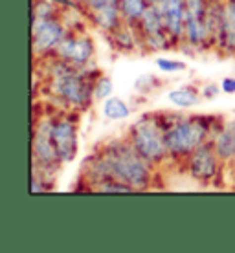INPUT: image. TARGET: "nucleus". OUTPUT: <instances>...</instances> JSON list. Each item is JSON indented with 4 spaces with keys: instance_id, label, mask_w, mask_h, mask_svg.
Masks as SVG:
<instances>
[{
    "instance_id": "obj_1",
    "label": "nucleus",
    "mask_w": 235,
    "mask_h": 253,
    "mask_svg": "<svg viewBox=\"0 0 235 253\" xmlns=\"http://www.w3.org/2000/svg\"><path fill=\"white\" fill-rule=\"evenodd\" d=\"M156 167L149 164L133 147L125 136L112 138L95 147L87 156L81 167V182L87 184V191L105 178H116L131 185L134 193L153 189Z\"/></svg>"
},
{
    "instance_id": "obj_2",
    "label": "nucleus",
    "mask_w": 235,
    "mask_h": 253,
    "mask_svg": "<svg viewBox=\"0 0 235 253\" xmlns=\"http://www.w3.org/2000/svg\"><path fill=\"white\" fill-rule=\"evenodd\" d=\"M43 63V92L50 95L61 110L79 114L90 108L94 103V81L83 70L57 57H48Z\"/></svg>"
},
{
    "instance_id": "obj_3",
    "label": "nucleus",
    "mask_w": 235,
    "mask_h": 253,
    "mask_svg": "<svg viewBox=\"0 0 235 253\" xmlns=\"http://www.w3.org/2000/svg\"><path fill=\"white\" fill-rule=\"evenodd\" d=\"M224 118L221 116H182L175 114L165 130V145L171 164H184V160L200 145L211 141L219 132Z\"/></svg>"
},
{
    "instance_id": "obj_4",
    "label": "nucleus",
    "mask_w": 235,
    "mask_h": 253,
    "mask_svg": "<svg viewBox=\"0 0 235 253\" xmlns=\"http://www.w3.org/2000/svg\"><path fill=\"white\" fill-rule=\"evenodd\" d=\"M173 118V112H147L134 121L125 134V138L133 143L138 154L143 156L149 164H153L156 169L169 162L165 130Z\"/></svg>"
},
{
    "instance_id": "obj_5",
    "label": "nucleus",
    "mask_w": 235,
    "mask_h": 253,
    "mask_svg": "<svg viewBox=\"0 0 235 253\" xmlns=\"http://www.w3.org/2000/svg\"><path fill=\"white\" fill-rule=\"evenodd\" d=\"M51 121L53 114L35 118L32 128V172L55 180L59 169L63 167L59 160L55 143L51 139Z\"/></svg>"
},
{
    "instance_id": "obj_6",
    "label": "nucleus",
    "mask_w": 235,
    "mask_h": 253,
    "mask_svg": "<svg viewBox=\"0 0 235 253\" xmlns=\"http://www.w3.org/2000/svg\"><path fill=\"white\" fill-rule=\"evenodd\" d=\"M191 48L193 53L215 48L210 20V0H186V32L178 48Z\"/></svg>"
},
{
    "instance_id": "obj_7",
    "label": "nucleus",
    "mask_w": 235,
    "mask_h": 253,
    "mask_svg": "<svg viewBox=\"0 0 235 253\" xmlns=\"http://www.w3.org/2000/svg\"><path fill=\"white\" fill-rule=\"evenodd\" d=\"M30 33H32L33 61L41 63V61H45L55 53L57 46L70 33V30L61 19V15H55V17L32 19V32Z\"/></svg>"
},
{
    "instance_id": "obj_8",
    "label": "nucleus",
    "mask_w": 235,
    "mask_h": 253,
    "mask_svg": "<svg viewBox=\"0 0 235 253\" xmlns=\"http://www.w3.org/2000/svg\"><path fill=\"white\" fill-rule=\"evenodd\" d=\"M51 139L55 143L59 160L63 165L72 164L79 151V125L77 112L59 110L51 121Z\"/></svg>"
},
{
    "instance_id": "obj_9",
    "label": "nucleus",
    "mask_w": 235,
    "mask_h": 253,
    "mask_svg": "<svg viewBox=\"0 0 235 253\" xmlns=\"http://www.w3.org/2000/svg\"><path fill=\"white\" fill-rule=\"evenodd\" d=\"M184 169L191 180L200 185H210L226 171V164L217 156L211 143H204L184 160Z\"/></svg>"
},
{
    "instance_id": "obj_10",
    "label": "nucleus",
    "mask_w": 235,
    "mask_h": 253,
    "mask_svg": "<svg viewBox=\"0 0 235 253\" xmlns=\"http://www.w3.org/2000/svg\"><path fill=\"white\" fill-rule=\"evenodd\" d=\"M136 28H138L141 37V48H143L141 51L154 53V51H165L175 48L169 33L165 30L164 19H162L160 11L154 6V2L147 7V11L143 13V17L136 24Z\"/></svg>"
},
{
    "instance_id": "obj_11",
    "label": "nucleus",
    "mask_w": 235,
    "mask_h": 253,
    "mask_svg": "<svg viewBox=\"0 0 235 253\" xmlns=\"http://www.w3.org/2000/svg\"><path fill=\"white\" fill-rule=\"evenodd\" d=\"M51 57H57L76 68H85L95 61V42L87 32H70Z\"/></svg>"
},
{
    "instance_id": "obj_12",
    "label": "nucleus",
    "mask_w": 235,
    "mask_h": 253,
    "mask_svg": "<svg viewBox=\"0 0 235 253\" xmlns=\"http://www.w3.org/2000/svg\"><path fill=\"white\" fill-rule=\"evenodd\" d=\"M83 7H85L90 26L105 35L112 33L116 28L123 24L120 0H89Z\"/></svg>"
},
{
    "instance_id": "obj_13",
    "label": "nucleus",
    "mask_w": 235,
    "mask_h": 253,
    "mask_svg": "<svg viewBox=\"0 0 235 253\" xmlns=\"http://www.w3.org/2000/svg\"><path fill=\"white\" fill-rule=\"evenodd\" d=\"M154 6L164 19L173 44L178 46L184 41L186 32V0H154Z\"/></svg>"
},
{
    "instance_id": "obj_14",
    "label": "nucleus",
    "mask_w": 235,
    "mask_h": 253,
    "mask_svg": "<svg viewBox=\"0 0 235 253\" xmlns=\"http://www.w3.org/2000/svg\"><path fill=\"white\" fill-rule=\"evenodd\" d=\"M107 39L108 42H110V46L116 51H120V53H134V51L143 50L141 48V37L138 28L133 24H127V22H123L112 33H108Z\"/></svg>"
},
{
    "instance_id": "obj_15",
    "label": "nucleus",
    "mask_w": 235,
    "mask_h": 253,
    "mask_svg": "<svg viewBox=\"0 0 235 253\" xmlns=\"http://www.w3.org/2000/svg\"><path fill=\"white\" fill-rule=\"evenodd\" d=\"M210 143L215 149L217 156L224 164H230L235 158V120H224L219 132L211 138Z\"/></svg>"
},
{
    "instance_id": "obj_16",
    "label": "nucleus",
    "mask_w": 235,
    "mask_h": 253,
    "mask_svg": "<svg viewBox=\"0 0 235 253\" xmlns=\"http://www.w3.org/2000/svg\"><path fill=\"white\" fill-rule=\"evenodd\" d=\"M167 101L178 110H189V108L197 107L202 101V94L200 88L193 86V84H184V86H177L167 92Z\"/></svg>"
},
{
    "instance_id": "obj_17",
    "label": "nucleus",
    "mask_w": 235,
    "mask_h": 253,
    "mask_svg": "<svg viewBox=\"0 0 235 253\" xmlns=\"http://www.w3.org/2000/svg\"><path fill=\"white\" fill-rule=\"evenodd\" d=\"M101 114L108 121H121L131 118L133 107L125 99L118 97V95H110L105 101H101Z\"/></svg>"
},
{
    "instance_id": "obj_18",
    "label": "nucleus",
    "mask_w": 235,
    "mask_h": 253,
    "mask_svg": "<svg viewBox=\"0 0 235 253\" xmlns=\"http://www.w3.org/2000/svg\"><path fill=\"white\" fill-rule=\"evenodd\" d=\"M153 2L154 0H120V11L123 22L136 26Z\"/></svg>"
},
{
    "instance_id": "obj_19",
    "label": "nucleus",
    "mask_w": 235,
    "mask_h": 253,
    "mask_svg": "<svg viewBox=\"0 0 235 253\" xmlns=\"http://www.w3.org/2000/svg\"><path fill=\"white\" fill-rule=\"evenodd\" d=\"M63 7L57 6L51 0H33L32 4V19H43V17H55L61 15Z\"/></svg>"
},
{
    "instance_id": "obj_20",
    "label": "nucleus",
    "mask_w": 235,
    "mask_h": 253,
    "mask_svg": "<svg viewBox=\"0 0 235 253\" xmlns=\"http://www.w3.org/2000/svg\"><path fill=\"white\" fill-rule=\"evenodd\" d=\"M92 193H134V189L131 185L123 184L116 178H105L101 182L92 185Z\"/></svg>"
},
{
    "instance_id": "obj_21",
    "label": "nucleus",
    "mask_w": 235,
    "mask_h": 253,
    "mask_svg": "<svg viewBox=\"0 0 235 253\" xmlns=\"http://www.w3.org/2000/svg\"><path fill=\"white\" fill-rule=\"evenodd\" d=\"M92 90H94V101L101 103L105 101L107 97H110V95H114V83H112V79L107 76H99L97 79L94 81V84H92Z\"/></svg>"
},
{
    "instance_id": "obj_22",
    "label": "nucleus",
    "mask_w": 235,
    "mask_h": 253,
    "mask_svg": "<svg viewBox=\"0 0 235 253\" xmlns=\"http://www.w3.org/2000/svg\"><path fill=\"white\" fill-rule=\"evenodd\" d=\"M156 68L162 74H178V72H184L188 68V64L184 61H178V59L171 57H158L156 59Z\"/></svg>"
},
{
    "instance_id": "obj_23",
    "label": "nucleus",
    "mask_w": 235,
    "mask_h": 253,
    "mask_svg": "<svg viewBox=\"0 0 235 253\" xmlns=\"http://www.w3.org/2000/svg\"><path fill=\"white\" fill-rule=\"evenodd\" d=\"M160 84H162V81L156 79V76H153V74H143V76H140L136 79L134 88L138 90V92H141V94H151L153 90L158 88Z\"/></svg>"
},
{
    "instance_id": "obj_24",
    "label": "nucleus",
    "mask_w": 235,
    "mask_h": 253,
    "mask_svg": "<svg viewBox=\"0 0 235 253\" xmlns=\"http://www.w3.org/2000/svg\"><path fill=\"white\" fill-rule=\"evenodd\" d=\"M53 189V180L43 176L39 172H32V193L39 195V193H48Z\"/></svg>"
},
{
    "instance_id": "obj_25",
    "label": "nucleus",
    "mask_w": 235,
    "mask_h": 253,
    "mask_svg": "<svg viewBox=\"0 0 235 253\" xmlns=\"http://www.w3.org/2000/svg\"><path fill=\"white\" fill-rule=\"evenodd\" d=\"M200 94H202V99L210 101V99H215L219 94H223V90H221V84L217 83H204L200 86Z\"/></svg>"
},
{
    "instance_id": "obj_26",
    "label": "nucleus",
    "mask_w": 235,
    "mask_h": 253,
    "mask_svg": "<svg viewBox=\"0 0 235 253\" xmlns=\"http://www.w3.org/2000/svg\"><path fill=\"white\" fill-rule=\"evenodd\" d=\"M219 84H221V90H223V94H226V95H234L235 94V77H232V76L223 77Z\"/></svg>"
},
{
    "instance_id": "obj_27",
    "label": "nucleus",
    "mask_w": 235,
    "mask_h": 253,
    "mask_svg": "<svg viewBox=\"0 0 235 253\" xmlns=\"http://www.w3.org/2000/svg\"><path fill=\"white\" fill-rule=\"evenodd\" d=\"M226 171L232 172V174H234V180H235V158L232 160L230 164H226Z\"/></svg>"
},
{
    "instance_id": "obj_28",
    "label": "nucleus",
    "mask_w": 235,
    "mask_h": 253,
    "mask_svg": "<svg viewBox=\"0 0 235 253\" xmlns=\"http://www.w3.org/2000/svg\"><path fill=\"white\" fill-rule=\"evenodd\" d=\"M77 2H79V4H81V6H85V4H87V2H89V0H77Z\"/></svg>"
}]
</instances>
